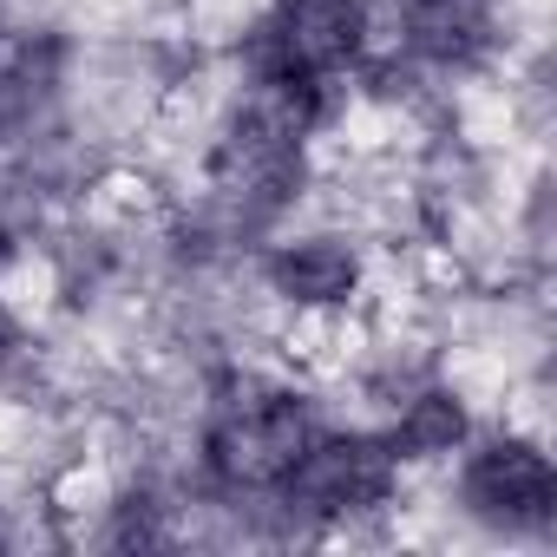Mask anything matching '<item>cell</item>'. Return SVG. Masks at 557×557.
I'll return each mask as SVG.
<instances>
[{"instance_id": "6da1fadb", "label": "cell", "mask_w": 557, "mask_h": 557, "mask_svg": "<svg viewBox=\"0 0 557 557\" xmlns=\"http://www.w3.org/2000/svg\"><path fill=\"white\" fill-rule=\"evenodd\" d=\"M309 440L315 433H309V420H302L296 400H262V407H249V413H236V420L216 426L210 466L223 479H236V485H269V479H289V466L302 459Z\"/></svg>"}, {"instance_id": "7a4b0ae2", "label": "cell", "mask_w": 557, "mask_h": 557, "mask_svg": "<svg viewBox=\"0 0 557 557\" xmlns=\"http://www.w3.org/2000/svg\"><path fill=\"white\" fill-rule=\"evenodd\" d=\"M289 485L315 511H368L394 485V453L381 440H309L289 466Z\"/></svg>"}, {"instance_id": "3957f363", "label": "cell", "mask_w": 557, "mask_h": 557, "mask_svg": "<svg viewBox=\"0 0 557 557\" xmlns=\"http://www.w3.org/2000/svg\"><path fill=\"white\" fill-rule=\"evenodd\" d=\"M550 498H557L550 459L524 440H498V446L472 453V466H466V505L492 524H537V518H550Z\"/></svg>"}, {"instance_id": "277c9868", "label": "cell", "mask_w": 557, "mask_h": 557, "mask_svg": "<svg viewBox=\"0 0 557 557\" xmlns=\"http://www.w3.org/2000/svg\"><path fill=\"white\" fill-rule=\"evenodd\" d=\"M269 283L283 289L289 302L329 309V302H348V296H355L361 262H355V249H342V243H329V236H309V243H289L283 256L269 262Z\"/></svg>"}, {"instance_id": "5b68a950", "label": "cell", "mask_w": 557, "mask_h": 557, "mask_svg": "<svg viewBox=\"0 0 557 557\" xmlns=\"http://www.w3.org/2000/svg\"><path fill=\"white\" fill-rule=\"evenodd\" d=\"M459 440H466V407H459L453 394H420V400H407V413H400L394 453L407 446L413 459H433V453H453Z\"/></svg>"}]
</instances>
